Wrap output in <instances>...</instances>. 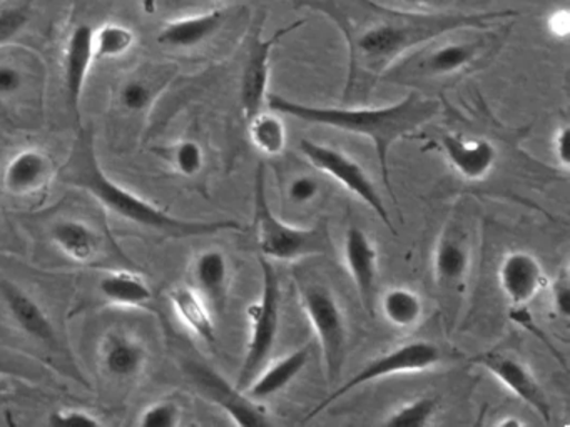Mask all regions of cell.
<instances>
[{
  "instance_id": "1",
  "label": "cell",
  "mask_w": 570,
  "mask_h": 427,
  "mask_svg": "<svg viewBox=\"0 0 570 427\" xmlns=\"http://www.w3.org/2000/svg\"><path fill=\"white\" fill-rule=\"evenodd\" d=\"M299 6L328 17L348 46L345 102L372 87L403 57L432 40L459 30L487 29L519 16L515 10L485 12H412L373 0H302Z\"/></svg>"
},
{
  "instance_id": "2",
  "label": "cell",
  "mask_w": 570,
  "mask_h": 427,
  "mask_svg": "<svg viewBox=\"0 0 570 427\" xmlns=\"http://www.w3.org/2000/svg\"><path fill=\"white\" fill-rule=\"evenodd\" d=\"M266 103L273 112L282 116L372 140L382 170L383 183L395 202L389 160L393 143L415 132L440 112L439 100L422 96L420 92L409 93L399 102L383 107L308 106L278 93H268Z\"/></svg>"
},
{
  "instance_id": "3",
  "label": "cell",
  "mask_w": 570,
  "mask_h": 427,
  "mask_svg": "<svg viewBox=\"0 0 570 427\" xmlns=\"http://www.w3.org/2000/svg\"><path fill=\"white\" fill-rule=\"evenodd\" d=\"M62 173H65L62 176L65 182L95 197L108 212L168 237L213 236V234L243 229L242 224L229 219H179L149 202L145 197L126 189L105 172L96 156L95 140L86 130L79 133Z\"/></svg>"
},
{
  "instance_id": "4",
  "label": "cell",
  "mask_w": 570,
  "mask_h": 427,
  "mask_svg": "<svg viewBox=\"0 0 570 427\" xmlns=\"http://www.w3.org/2000/svg\"><path fill=\"white\" fill-rule=\"evenodd\" d=\"M259 254L268 260L295 262L313 256H333L332 234L326 224L296 227L273 212L266 190V170L259 163L255 176V216H253Z\"/></svg>"
},
{
  "instance_id": "5",
  "label": "cell",
  "mask_w": 570,
  "mask_h": 427,
  "mask_svg": "<svg viewBox=\"0 0 570 427\" xmlns=\"http://www.w3.org/2000/svg\"><path fill=\"white\" fill-rule=\"evenodd\" d=\"M262 297L248 307L249 336L235 386L245 390L272 360L282 322V287L272 260L259 256Z\"/></svg>"
},
{
  "instance_id": "6",
  "label": "cell",
  "mask_w": 570,
  "mask_h": 427,
  "mask_svg": "<svg viewBox=\"0 0 570 427\" xmlns=\"http://www.w3.org/2000/svg\"><path fill=\"white\" fill-rule=\"evenodd\" d=\"M493 37H475L466 40L429 42L413 50L395 63L383 79L393 82L413 83L423 80H440L470 69L476 60L489 52Z\"/></svg>"
},
{
  "instance_id": "7",
  "label": "cell",
  "mask_w": 570,
  "mask_h": 427,
  "mask_svg": "<svg viewBox=\"0 0 570 427\" xmlns=\"http://www.w3.org/2000/svg\"><path fill=\"white\" fill-rule=\"evenodd\" d=\"M299 297L313 332L318 337L326 379L335 384L345 367L348 350V324L338 297L322 282H302Z\"/></svg>"
},
{
  "instance_id": "8",
  "label": "cell",
  "mask_w": 570,
  "mask_h": 427,
  "mask_svg": "<svg viewBox=\"0 0 570 427\" xmlns=\"http://www.w3.org/2000/svg\"><path fill=\"white\" fill-rule=\"evenodd\" d=\"M442 360V349L435 342H430V340H412V342L393 347L392 350H386V352L368 360L358 373L353 374L345 384H342L338 389L333 390L318 406L313 407L308 416L305 417V420L318 416L326 407L332 406L336 400L355 390L356 387L376 383V380L386 379V377L429 373V370L440 366Z\"/></svg>"
},
{
  "instance_id": "9",
  "label": "cell",
  "mask_w": 570,
  "mask_h": 427,
  "mask_svg": "<svg viewBox=\"0 0 570 427\" xmlns=\"http://www.w3.org/2000/svg\"><path fill=\"white\" fill-rule=\"evenodd\" d=\"M299 150L316 170L332 177L335 182L358 197L392 232H395L379 187L353 157L336 147L325 146L312 139L299 140Z\"/></svg>"
},
{
  "instance_id": "10",
  "label": "cell",
  "mask_w": 570,
  "mask_h": 427,
  "mask_svg": "<svg viewBox=\"0 0 570 427\" xmlns=\"http://www.w3.org/2000/svg\"><path fill=\"white\" fill-rule=\"evenodd\" d=\"M470 363L483 367L517 399L535 410L537 416L542 417L546 423H550L552 409H550L549 397L525 360L510 350L492 349L476 354Z\"/></svg>"
},
{
  "instance_id": "11",
  "label": "cell",
  "mask_w": 570,
  "mask_h": 427,
  "mask_svg": "<svg viewBox=\"0 0 570 427\" xmlns=\"http://www.w3.org/2000/svg\"><path fill=\"white\" fill-rule=\"evenodd\" d=\"M186 370L199 393L216 404L236 426L262 427L272 424L269 414L258 400L249 397L245 390L232 386L222 374L216 373L212 367L205 366V364L189 363Z\"/></svg>"
},
{
  "instance_id": "12",
  "label": "cell",
  "mask_w": 570,
  "mask_h": 427,
  "mask_svg": "<svg viewBox=\"0 0 570 427\" xmlns=\"http://www.w3.org/2000/svg\"><path fill=\"white\" fill-rule=\"evenodd\" d=\"M303 23L305 20H296V22L276 30L269 37L263 36L262 30L258 29L249 40L248 56H246L245 67H243L242 86H239V103H242V112L246 122L256 113L262 112L263 103H266L273 49L283 37L288 36Z\"/></svg>"
},
{
  "instance_id": "13",
  "label": "cell",
  "mask_w": 570,
  "mask_h": 427,
  "mask_svg": "<svg viewBox=\"0 0 570 427\" xmlns=\"http://www.w3.org/2000/svg\"><path fill=\"white\" fill-rule=\"evenodd\" d=\"M472 269V246L462 226L449 224L436 240L433 252V277L446 296H460L465 290Z\"/></svg>"
},
{
  "instance_id": "14",
  "label": "cell",
  "mask_w": 570,
  "mask_h": 427,
  "mask_svg": "<svg viewBox=\"0 0 570 427\" xmlns=\"http://www.w3.org/2000/svg\"><path fill=\"white\" fill-rule=\"evenodd\" d=\"M497 279L503 297L509 300L512 309L525 307L549 284V277L539 257L523 249L510 250L502 257Z\"/></svg>"
},
{
  "instance_id": "15",
  "label": "cell",
  "mask_w": 570,
  "mask_h": 427,
  "mask_svg": "<svg viewBox=\"0 0 570 427\" xmlns=\"http://www.w3.org/2000/svg\"><path fill=\"white\" fill-rule=\"evenodd\" d=\"M346 270L358 290L363 309L375 316L379 289V250L372 237L358 226H350L343 240Z\"/></svg>"
},
{
  "instance_id": "16",
  "label": "cell",
  "mask_w": 570,
  "mask_h": 427,
  "mask_svg": "<svg viewBox=\"0 0 570 427\" xmlns=\"http://www.w3.org/2000/svg\"><path fill=\"white\" fill-rule=\"evenodd\" d=\"M440 149L452 169L465 180H483L495 169L499 152L485 137H466L462 133H445Z\"/></svg>"
},
{
  "instance_id": "17",
  "label": "cell",
  "mask_w": 570,
  "mask_h": 427,
  "mask_svg": "<svg viewBox=\"0 0 570 427\" xmlns=\"http://www.w3.org/2000/svg\"><path fill=\"white\" fill-rule=\"evenodd\" d=\"M56 176V163L45 150L29 147L19 150L6 163L2 187L16 197L35 196L49 187Z\"/></svg>"
},
{
  "instance_id": "18",
  "label": "cell",
  "mask_w": 570,
  "mask_h": 427,
  "mask_svg": "<svg viewBox=\"0 0 570 427\" xmlns=\"http://www.w3.org/2000/svg\"><path fill=\"white\" fill-rule=\"evenodd\" d=\"M92 27L88 23L75 27L66 40L65 59V87L68 103L72 112L79 119L81 112L82 96H85L86 82L95 62V50H92Z\"/></svg>"
},
{
  "instance_id": "19",
  "label": "cell",
  "mask_w": 570,
  "mask_h": 427,
  "mask_svg": "<svg viewBox=\"0 0 570 427\" xmlns=\"http://www.w3.org/2000/svg\"><path fill=\"white\" fill-rule=\"evenodd\" d=\"M0 299L4 302L6 310L14 320L16 326L26 336L39 340V342L49 344V346H55L58 342L56 329L48 312L28 290L22 289L12 280H2L0 282Z\"/></svg>"
},
{
  "instance_id": "20",
  "label": "cell",
  "mask_w": 570,
  "mask_h": 427,
  "mask_svg": "<svg viewBox=\"0 0 570 427\" xmlns=\"http://www.w3.org/2000/svg\"><path fill=\"white\" fill-rule=\"evenodd\" d=\"M148 360V349L145 344L125 330H111L102 339V369L112 379H136L145 373Z\"/></svg>"
},
{
  "instance_id": "21",
  "label": "cell",
  "mask_w": 570,
  "mask_h": 427,
  "mask_svg": "<svg viewBox=\"0 0 570 427\" xmlns=\"http://www.w3.org/2000/svg\"><path fill=\"white\" fill-rule=\"evenodd\" d=\"M193 280L213 312H223L232 284V266L226 254L215 247L199 252L193 262Z\"/></svg>"
},
{
  "instance_id": "22",
  "label": "cell",
  "mask_w": 570,
  "mask_h": 427,
  "mask_svg": "<svg viewBox=\"0 0 570 427\" xmlns=\"http://www.w3.org/2000/svg\"><path fill=\"white\" fill-rule=\"evenodd\" d=\"M225 17L223 10L215 9L169 20L161 27L156 40L159 46L169 47V49H195L215 37V33L222 29Z\"/></svg>"
},
{
  "instance_id": "23",
  "label": "cell",
  "mask_w": 570,
  "mask_h": 427,
  "mask_svg": "<svg viewBox=\"0 0 570 427\" xmlns=\"http://www.w3.org/2000/svg\"><path fill=\"white\" fill-rule=\"evenodd\" d=\"M309 356H312V347L306 344V346L293 350L288 356L266 364L265 369L252 380L245 393L255 400H265L276 396L303 373L306 364L309 363Z\"/></svg>"
},
{
  "instance_id": "24",
  "label": "cell",
  "mask_w": 570,
  "mask_h": 427,
  "mask_svg": "<svg viewBox=\"0 0 570 427\" xmlns=\"http://www.w3.org/2000/svg\"><path fill=\"white\" fill-rule=\"evenodd\" d=\"M168 297L179 320L203 342L213 346L216 342V324L213 317L215 312L199 296L198 290L189 286L173 287Z\"/></svg>"
},
{
  "instance_id": "25",
  "label": "cell",
  "mask_w": 570,
  "mask_h": 427,
  "mask_svg": "<svg viewBox=\"0 0 570 427\" xmlns=\"http://www.w3.org/2000/svg\"><path fill=\"white\" fill-rule=\"evenodd\" d=\"M51 240L69 259L89 264L98 256L99 240L91 226L79 219H61L51 227Z\"/></svg>"
},
{
  "instance_id": "26",
  "label": "cell",
  "mask_w": 570,
  "mask_h": 427,
  "mask_svg": "<svg viewBox=\"0 0 570 427\" xmlns=\"http://www.w3.org/2000/svg\"><path fill=\"white\" fill-rule=\"evenodd\" d=\"M99 294L118 307H145L151 304L153 289L141 276L128 270H111L99 279Z\"/></svg>"
},
{
  "instance_id": "27",
  "label": "cell",
  "mask_w": 570,
  "mask_h": 427,
  "mask_svg": "<svg viewBox=\"0 0 570 427\" xmlns=\"http://www.w3.org/2000/svg\"><path fill=\"white\" fill-rule=\"evenodd\" d=\"M383 319L395 329H412L425 314V304L416 290L410 287H392L380 297Z\"/></svg>"
},
{
  "instance_id": "28",
  "label": "cell",
  "mask_w": 570,
  "mask_h": 427,
  "mask_svg": "<svg viewBox=\"0 0 570 427\" xmlns=\"http://www.w3.org/2000/svg\"><path fill=\"white\" fill-rule=\"evenodd\" d=\"M249 140L256 150L268 157H276L286 149L285 122L276 113L258 112L248 120Z\"/></svg>"
},
{
  "instance_id": "29",
  "label": "cell",
  "mask_w": 570,
  "mask_h": 427,
  "mask_svg": "<svg viewBox=\"0 0 570 427\" xmlns=\"http://www.w3.org/2000/svg\"><path fill=\"white\" fill-rule=\"evenodd\" d=\"M136 33L131 27L106 22L92 30V50L96 60L119 59L135 47Z\"/></svg>"
},
{
  "instance_id": "30",
  "label": "cell",
  "mask_w": 570,
  "mask_h": 427,
  "mask_svg": "<svg viewBox=\"0 0 570 427\" xmlns=\"http://www.w3.org/2000/svg\"><path fill=\"white\" fill-rule=\"evenodd\" d=\"M436 410H439L436 397H416L409 403L400 404L382 420V424L392 427H425L433 423Z\"/></svg>"
},
{
  "instance_id": "31",
  "label": "cell",
  "mask_w": 570,
  "mask_h": 427,
  "mask_svg": "<svg viewBox=\"0 0 570 427\" xmlns=\"http://www.w3.org/2000/svg\"><path fill=\"white\" fill-rule=\"evenodd\" d=\"M168 160L179 176L196 177L205 169V149L198 140L183 139L169 147Z\"/></svg>"
},
{
  "instance_id": "32",
  "label": "cell",
  "mask_w": 570,
  "mask_h": 427,
  "mask_svg": "<svg viewBox=\"0 0 570 427\" xmlns=\"http://www.w3.org/2000/svg\"><path fill=\"white\" fill-rule=\"evenodd\" d=\"M156 90L145 79H129L122 83L118 92V102L126 112H148L155 103Z\"/></svg>"
},
{
  "instance_id": "33",
  "label": "cell",
  "mask_w": 570,
  "mask_h": 427,
  "mask_svg": "<svg viewBox=\"0 0 570 427\" xmlns=\"http://www.w3.org/2000/svg\"><path fill=\"white\" fill-rule=\"evenodd\" d=\"M183 410L178 403L169 399L156 400L149 404L138 424L142 427H176L181 424Z\"/></svg>"
},
{
  "instance_id": "34",
  "label": "cell",
  "mask_w": 570,
  "mask_h": 427,
  "mask_svg": "<svg viewBox=\"0 0 570 427\" xmlns=\"http://www.w3.org/2000/svg\"><path fill=\"white\" fill-rule=\"evenodd\" d=\"M322 192V183L309 173H298L289 179L286 186V197L293 206L306 207L315 202Z\"/></svg>"
},
{
  "instance_id": "35",
  "label": "cell",
  "mask_w": 570,
  "mask_h": 427,
  "mask_svg": "<svg viewBox=\"0 0 570 427\" xmlns=\"http://www.w3.org/2000/svg\"><path fill=\"white\" fill-rule=\"evenodd\" d=\"M29 20L26 7H4L0 9V46L14 39Z\"/></svg>"
},
{
  "instance_id": "36",
  "label": "cell",
  "mask_w": 570,
  "mask_h": 427,
  "mask_svg": "<svg viewBox=\"0 0 570 427\" xmlns=\"http://www.w3.org/2000/svg\"><path fill=\"white\" fill-rule=\"evenodd\" d=\"M51 426H75V427H99L102 420L96 414L78 407H65V409L55 410L49 416Z\"/></svg>"
},
{
  "instance_id": "37",
  "label": "cell",
  "mask_w": 570,
  "mask_h": 427,
  "mask_svg": "<svg viewBox=\"0 0 570 427\" xmlns=\"http://www.w3.org/2000/svg\"><path fill=\"white\" fill-rule=\"evenodd\" d=\"M553 312L559 319L567 320L570 316V274L569 267H562L552 287Z\"/></svg>"
},
{
  "instance_id": "38",
  "label": "cell",
  "mask_w": 570,
  "mask_h": 427,
  "mask_svg": "<svg viewBox=\"0 0 570 427\" xmlns=\"http://www.w3.org/2000/svg\"><path fill=\"white\" fill-rule=\"evenodd\" d=\"M24 82V73L18 66L0 62V99H9L21 92Z\"/></svg>"
},
{
  "instance_id": "39",
  "label": "cell",
  "mask_w": 570,
  "mask_h": 427,
  "mask_svg": "<svg viewBox=\"0 0 570 427\" xmlns=\"http://www.w3.org/2000/svg\"><path fill=\"white\" fill-rule=\"evenodd\" d=\"M31 374H38L28 367V359L21 356H14L8 350H0V376L24 377L29 379Z\"/></svg>"
},
{
  "instance_id": "40",
  "label": "cell",
  "mask_w": 570,
  "mask_h": 427,
  "mask_svg": "<svg viewBox=\"0 0 570 427\" xmlns=\"http://www.w3.org/2000/svg\"><path fill=\"white\" fill-rule=\"evenodd\" d=\"M395 7L412 10V12H446L453 6H460L465 0H393Z\"/></svg>"
},
{
  "instance_id": "41",
  "label": "cell",
  "mask_w": 570,
  "mask_h": 427,
  "mask_svg": "<svg viewBox=\"0 0 570 427\" xmlns=\"http://www.w3.org/2000/svg\"><path fill=\"white\" fill-rule=\"evenodd\" d=\"M552 152L557 162H559L563 169H569V127H567V123H562V126L557 127L552 139Z\"/></svg>"
},
{
  "instance_id": "42",
  "label": "cell",
  "mask_w": 570,
  "mask_h": 427,
  "mask_svg": "<svg viewBox=\"0 0 570 427\" xmlns=\"http://www.w3.org/2000/svg\"><path fill=\"white\" fill-rule=\"evenodd\" d=\"M547 30L557 39H566L570 30L569 10L556 9L549 13L546 20Z\"/></svg>"
},
{
  "instance_id": "43",
  "label": "cell",
  "mask_w": 570,
  "mask_h": 427,
  "mask_svg": "<svg viewBox=\"0 0 570 427\" xmlns=\"http://www.w3.org/2000/svg\"><path fill=\"white\" fill-rule=\"evenodd\" d=\"M497 426L499 427H517V426H523V420L517 419V417H503V419H500L499 423H497Z\"/></svg>"
}]
</instances>
